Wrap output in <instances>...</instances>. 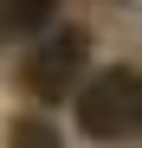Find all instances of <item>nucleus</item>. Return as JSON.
Listing matches in <instances>:
<instances>
[{"instance_id": "2", "label": "nucleus", "mask_w": 142, "mask_h": 148, "mask_svg": "<svg viewBox=\"0 0 142 148\" xmlns=\"http://www.w3.org/2000/svg\"><path fill=\"white\" fill-rule=\"evenodd\" d=\"M84 58H90V32L78 26H65V32H45L32 45V58H26V84L39 103H58V97L84 77Z\"/></svg>"}, {"instance_id": "3", "label": "nucleus", "mask_w": 142, "mask_h": 148, "mask_svg": "<svg viewBox=\"0 0 142 148\" xmlns=\"http://www.w3.org/2000/svg\"><path fill=\"white\" fill-rule=\"evenodd\" d=\"M58 0H0V32H39L52 26Z\"/></svg>"}, {"instance_id": "1", "label": "nucleus", "mask_w": 142, "mask_h": 148, "mask_svg": "<svg viewBox=\"0 0 142 148\" xmlns=\"http://www.w3.org/2000/svg\"><path fill=\"white\" fill-rule=\"evenodd\" d=\"M71 116H78V135L90 142H123L142 129V71L136 64H110L90 84H78L71 97Z\"/></svg>"}, {"instance_id": "4", "label": "nucleus", "mask_w": 142, "mask_h": 148, "mask_svg": "<svg viewBox=\"0 0 142 148\" xmlns=\"http://www.w3.org/2000/svg\"><path fill=\"white\" fill-rule=\"evenodd\" d=\"M7 148H58V135L45 129V122H13V142Z\"/></svg>"}]
</instances>
